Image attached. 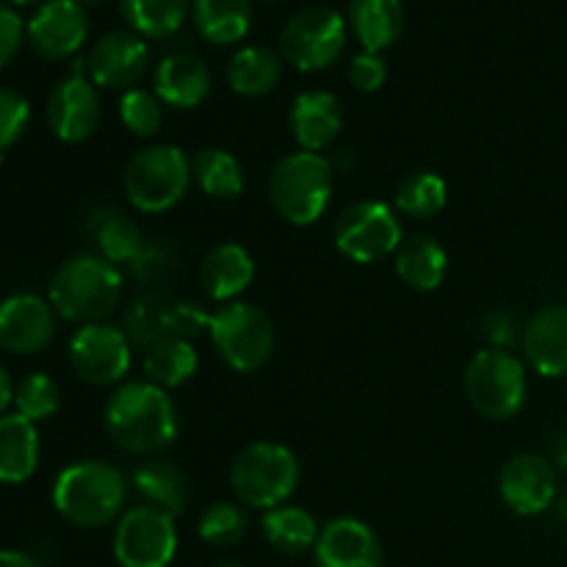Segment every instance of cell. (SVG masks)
<instances>
[{"instance_id": "cell-1", "label": "cell", "mask_w": 567, "mask_h": 567, "mask_svg": "<svg viewBox=\"0 0 567 567\" xmlns=\"http://www.w3.org/2000/svg\"><path fill=\"white\" fill-rule=\"evenodd\" d=\"M103 424L122 452L138 457L166 452L181 435V413L169 391L150 380L122 382L105 402Z\"/></svg>"}, {"instance_id": "cell-2", "label": "cell", "mask_w": 567, "mask_h": 567, "mask_svg": "<svg viewBox=\"0 0 567 567\" xmlns=\"http://www.w3.org/2000/svg\"><path fill=\"white\" fill-rule=\"evenodd\" d=\"M127 476L105 460H78L53 482V507L78 529H100L125 513Z\"/></svg>"}, {"instance_id": "cell-3", "label": "cell", "mask_w": 567, "mask_h": 567, "mask_svg": "<svg viewBox=\"0 0 567 567\" xmlns=\"http://www.w3.org/2000/svg\"><path fill=\"white\" fill-rule=\"evenodd\" d=\"M125 277L120 266L109 264L97 252L66 258L50 280L48 299L55 313L72 324H100L122 302Z\"/></svg>"}, {"instance_id": "cell-4", "label": "cell", "mask_w": 567, "mask_h": 567, "mask_svg": "<svg viewBox=\"0 0 567 567\" xmlns=\"http://www.w3.org/2000/svg\"><path fill=\"white\" fill-rule=\"evenodd\" d=\"M336 166L321 153L297 150L271 166L269 199L280 219L293 227H310L324 216L336 186Z\"/></svg>"}, {"instance_id": "cell-5", "label": "cell", "mask_w": 567, "mask_h": 567, "mask_svg": "<svg viewBox=\"0 0 567 567\" xmlns=\"http://www.w3.org/2000/svg\"><path fill=\"white\" fill-rule=\"evenodd\" d=\"M299 476V457L277 441L249 443L230 465V487L238 504L260 513L288 504L297 493Z\"/></svg>"}, {"instance_id": "cell-6", "label": "cell", "mask_w": 567, "mask_h": 567, "mask_svg": "<svg viewBox=\"0 0 567 567\" xmlns=\"http://www.w3.org/2000/svg\"><path fill=\"white\" fill-rule=\"evenodd\" d=\"M192 158L175 144H150L125 166L122 192L138 214H166L192 188Z\"/></svg>"}, {"instance_id": "cell-7", "label": "cell", "mask_w": 567, "mask_h": 567, "mask_svg": "<svg viewBox=\"0 0 567 567\" xmlns=\"http://www.w3.org/2000/svg\"><path fill=\"white\" fill-rule=\"evenodd\" d=\"M208 338L221 363L236 374L264 369L277 349V330L271 316L252 302H227L210 310Z\"/></svg>"}, {"instance_id": "cell-8", "label": "cell", "mask_w": 567, "mask_h": 567, "mask_svg": "<svg viewBox=\"0 0 567 567\" xmlns=\"http://www.w3.org/2000/svg\"><path fill=\"white\" fill-rule=\"evenodd\" d=\"M471 408L487 421H509L524 410L529 396V371L509 349H482L463 374Z\"/></svg>"}, {"instance_id": "cell-9", "label": "cell", "mask_w": 567, "mask_h": 567, "mask_svg": "<svg viewBox=\"0 0 567 567\" xmlns=\"http://www.w3.org/2000/svg\"><path fill=\"white\" fill-rule=\"evenodd\" d=\"M336 249L352 264H377L402 247L404 230L399 210L382 199H358L347 205L332 227Z\"/></svg>"}, {"instance_id": "cell-10", "label": "cell", "mask_w": 567, "mask_h": 567, "mask_svg": "<svg viewBox=\"0 0 567 567\" xmlns=\"http://www.w3.org/2000/svg\"><path fill=\"white\" fill-rule=\"evenodd\" d=\"M349 42L347 17L330 6L299 9L280 33V55L299 72H321L336 64Z\"/></svg>"}, {"instance_id": "cell-11", "label": "cell", "mask_w": 567, "mask_h": 567, "mask_svg": "<svg viewBox=\"0 0 567 567\" xmlns=\"http://www.w3.org/2000/svg\"><path fill=\"white\" fill-rule=\"evenodd\" d=\"M177 543L175 518L158 507L138 504L120 515L111 548L120 567H169Z\"/></svg>"}, {"instance_id": "cell-12", "label": "cell", "mask_w": 567, "mask_h": 567, "mask_svg": "<svg viewBox=\"0 0 567 567\" xmlns=\"http://www.w3.org/2000/svg\"><path fill=\"white\" fill-rule=\"evenodd\" d=\"M70 365L83 382L94 388L120 385L133 365V341L125 330L100 321L83 324L70 338Z\"/></svg>"}, {"instance_id": "cell-13", "label": "cell", "mask_w": 567, "mask_h": 567, "mask_svg": "<svg viewBox=\"0 0 567 567\" xmlns=\"http://www.w3.org/2000/svg\"><path fill=\"white\" fill-rule=\"evenodd\" d=\"M150 66V48L138 33L109 31L92 44L83 59V72L97 89L127 92L144 78Z\"/></svg>"}, {"instance_id": "cell-14", "label": "cell", "mask_w": 567, "mask_h": 567, "mask_svg": "<svg viewBox=\"0 0 567 567\" xmlns=\"http://www.w3.org/2000/svg\"><path fill=\"white\" fill-rule=\"evenodd\" d=\"M498 496L520 518L543 515L557 502V468L543 454H515L498 471Z\"/></svg>"}, {"instance_id": "cell-15", "label": "cell", "mask_w": 567, "mask_h": 567, "mask_svg": "<svg viewBox=\"0 0 567 567\" xmlns=\"http://www.w3.org/2000/svg\"><path fill=\"white\" fill-rule=\"evenodd\" d=\"M48 127L59 142L81 144L94 136L103 120V100L86 72L75 70L48 97Z\"/></svg>"}, {"instance_id": "cell-16", "label": "cell", "mask_w": 567, "mask_h": 567, "mask_svg": "<svg viewBox=\"0 0 567 567\" xmlns=\"http://www.w3.org/2000/svg\"><path fill=\"white\" fill-rule=\"evenodd\" d=\"M89 14L78 0H48L25 22V39L44 61H64L83 48Z\"/></svg>"}, {"instance_id": "cell-17", "label": "cell", "mask_w": 567, "mask_h": 567, "mask_svg": "<svg viewBox=\"0 0 567 567\" xmlns=\"http://www.w3.org/2000/svg\"><path fill=\"white\" fill-rule=\"evenodd\" d=\"M55 310L37 293H14L0 302V349L11 354H39L55 338Z\"/></svg>"}, {"instance_id": "cell-18", "label": "cell", "mask_w": 567, "mask_h": 567, "mask_svg": "<svg viewBox=\"0 0 567 567\" xmlns=\"http://www.w3.org/2000/svg\"><path fill=\"white\" fill-rule=\"evenodd\" d=\"M313 563L316 567H382V543L365 520L341 515L321 526Z\"/></svg>"}, {"instance_id": "cell-19", "label": "cell", "mask_w": 567, "mask_h": 567, "mask_svg": "<svg viewBox=\"0 0 567 567\" xmlns=\"http://www.w3.org/2000/svg\"><path fill=\"white\" fill-rule=\"evenodd\" d=\"M214 86V75L210 66L205 64L199 55L186 53H169L155 64L153 72V92L158 100L169 109L177 111H192L205 103Z\"/></svg>"}, {"instance_id": "cell-20", "label": "cell", "mask_w": 567, "mask_h": 567, "mask_svg": "<svg viewBox=\"0 0 567 567\" xmlns=\"http://www.w3.org/2000/svg\"><path fill=\"white\" fill-rule=\"evenodd\" d=\"M526 363L540 377H567V305H548L537 310L520 332Z\"/></svg>"}, {"instance_id": "cell-21", "label": "cell", "mask_w": 567, "mask_h": 567, "mask_svg": "<svg viewBox=\"0 0 567 567\" xmlns=\"http://www.w3.org/2000/svg\"><path fill=\"white\" fill-rule=\"evenodd\" d=\"M288 127L299 150L324 153L343 131L341 100L321 89H310L293 97L288 111Z\"/></svg>"}, {"instance_id": "cell-22", "label": "cell", "mask_w": 567, "mask_h": 567, "mask_svg": "<svg viewBox=\"0 0 567 567\" xmlns=\"http://www.w3.org/2000/svg\"><path fill=\"white\" fill-rule=\"evenodd\" d=\"M255 260L249 249L236 241H221L208 249L199 264V286L205 297L216 305H227L241 299V293L252 286Z\"/></svg>"}, {"instance_id": "cell-23", "label": "cell", "mask_w": 567, "mask_h": 567, "mask_svg": "<svg viewBox=\"0 0 567 567\" xmlns=\"http://www.w3.org/2000/svg\"><path fill=\"white\" fill-rule=\"evenodd\" d=\"M131 485L142 496V504L164 509L172 518L186 513L192 498L186 471L166 457H150L138 463L131 474Z\"/></svg>"}, {"instance_id": "cell-24", "label": "cell", "mask_w": 567, "mask_h": 567, "mask_svg": "<svg viewBox=\"0 0 567 567\" xmlns=\"http://www.w3.org/2000/svg\"><path fill=\"white\" fill-rule=\"evenodd\" d=\"M39 454L42 443L37 424L20 413L0 415V485H22L31 480L39 468Z\"/></svg>"}, {"instance_id": "cell-25", "label": "cell", "mask_w": 567, "mask_h": 567, "mask_svg": "<svg viewBox=\"0 0 567 567\" xmlns=\"http://www.w3.org/2000/svg\"><path fill=\"white\" fill-rule=\"evenodd\" d=\"M402 0H349V28L360 48L369 53H382L396 44L404 33Z\"/></svg>"}, {"instance_id": "cell-26", "label": "cell", "mask_w": 567, "mask_h": 567, "mask_svg": "<svg viewBox=\"0 0 567 567\" xmlns=\"http://www.w3.org/2000/svg\"><path fill=\"white\" fill-rule=\"evenodd\" d=\"M393 269H396V277L408 288L419 293L437 291L446 280L449 271V255L441 244L432 236H408L402 241V247L393 255Z\"/></svg>"}, {"instance_id": "cell-27", "label": "cell", "mask_w": 567, "mask_h": 567, "mask_svg": "<svg viewBox=\"0 0 567 567\" xmlns=\"http://www.w3.org/2000/svg\"><path fill=\"white\" fill-rule=\"evenodd\" d=\"M192 20L205 42L227 48L252 28V0H192Z\"/></svg>"}, {"instance_id": "cell-28", "label": "cell", "mask_w": 567, "mask_h": 567, "mask_svg": "<svg viewBox=\"0 0 567 567\" xmlns=\"http://www.w3.org/2000/svg\"><path fill=\"white\" fill-rule=\"evenodd\" d=\"M319 532L321 526L316 524L313 515L297 504H280L260 518L264 540L269 543V548H275L277 554H286V557H302V554L313 551Z\"/></svg>"}, {"instance_id": "cell-29", "label": "cell", "mask_w": 567, "mask_h": 567, "mask_svg": "<svg viewBox=\"0 0 567 567\" xmlns=\"http://www.w3.org/2000/svg\"><path fill=\"white\" fill-rule=\"evenodd\" d=\"M282 55L266 44H249L233 53L227 64V83L241 97H264L277 89L282 78Z\"/></svg>"}, {"instance_id": "cell-30", "label": "cell", "mask_w": 567, "mask_h": 567, "mask_svg": "<svg viewBox=\"0 0 567 567\" xmlns=\"http://www.w3.org/2000/svg\"><path fill=\"white\" fill-rule=\"evenodd\" d=\"M199 354L192 341L177 336H161L158 341L144 349V374L153 385L172 391L181 388L197 374Z\"/></svg>"}, {"instance_id": "cell-31", "label": "cell", "mask_w": 567, "mask_h": 567, "mask_svg": "<svg viewBox=\"0 0 567 567\" xmlns=\"http://www.w3.org/2000/svg\"><path fill=\"white\" fill-rule=\"evenodd\" d=\"M192 175L199 192L210 199H236L241 197L244 186H247V175L244 166L230 150L221 147H205L192 158Z\"/></svg>"}, {"instance_id": "cell-32", "label": "cell", "mask_w": 567, "mask_h": 567, "mask_svg": "<svg viewBox=\"0 0 567 567\" xmlns=\"http://www.w3.org/2000/svg\"><path fill=\"white\" fill-rule=\"evenodd\" d=\"M120 11L142 39H169L192 14V0H120Z\"/></svg>"}, {"instance_id": "cell-33", "label": "cell", "mask_w": 567, "mask_h": 567, "mask_svg": "<svg viewBox=\"0 0 567 567\" xmlns=\"http://www.w3.org/2000/svg\"><path fill=\"white\" fill-rule=\"evenodd\" d=\"M92 233L94 244H97V255L114 266H133V260H136L144 249L142 233H138V227L133 225L122 210H103V214L94 219Z\"/></svg>"}, {"instance_id": "cell-34", "label": "cell", "mask_w": 567, "mask_h": 567, "mask_svg": "<svg viewBox=\"0 0 567 567\" xmlns=\"http://www.w3.org/2000/svg\"><path fill=\"white\" fill-rule=\"evenodd\" d=\"M449 199V186L437 172H413V175L404 177L396 186V197L393 205L402 216L408 219H432V216L441 214L446 208Z\"/></svg>"}, {"instance_id": "cell-35", "label": "cell", "mask_w": 567, "mask_h": 567, "mask_svg": "<svg viewBox=\"0 0 567 567\" xmlns=\"http://www.w3.org/2000/svg\"><path fill=\"white\" fill-rule=\"evenodd\" d=\"M247 509L238 502H214L199 513L197 535L210 548H233L247 535Z\"/></svg>"}, {"instance_id": "cell-36", "label": "cell", "mask_w": 567, "mask_h": 567, "mask_svg": "<svg viewBox=\"0 0 567 567\" xmlns=\"http://www.w3.org/2000/svg\"><path fill=\"white\" fill-rule=\"evenodd\" d=\"M14 408L22 419H28L31 424H39V421L53 419L61 410V391L59 382L53 377L42 374H28L25 380L17 385L14 391Z\"/></svg>"}, {"instance_id": "cell-37", "label": "cell", "mask_w": 567, "mask_h": 567, "mask_svg": "<svg viewBox=\"0 0 567 567\" xmlns=\"http://www.w3.org/2000/svg\"><path fill=\"white\" fill-rule=\"evenodd\" d=\"M120 120L133 136L153 138L164 125V103L153 89H127L120 100Z\"/></svg>"}, {"instance_id": "cell-38", "label": "cell", "mask_w": 567, "mask_h": 567, "mask_svg": "<svg viewBox=\"0 0 567 567\" xmlns=\"http://www.w3.org/2000/svg\"><path fill=\"white\" fill-rule=\"evenodd\" d=\"M31 122V103L14 89H0V153L14 147Z\"/></svg>"}, {"instance_id": "cell-39", "label": "cell", "mask_w": 567, "mask_h": 567, "mask_svg": "<svg viewBox=\"0 0 567 567\" xmlns=\"http://www.w3.org/2000/svg\"><path fill=\"white\" fill-rule=\"evenodd\" d=\"M208 324H210V313H205L203 305L177 302L164 310L166 336H177L192 341V338L199 336V332H208Z\"/></svg>"}, {"instance_id": "cell-40", "label": "cell", "mask_w": 567, "mask_h": 567, "mask_svg": "<svg viewBox=\"0 0 567 567\" xmlns=\"http://www.w3.org/2000/svg\"><path fill=\"white\" fill-rule=\"evenodd\" d=\"M349 81L358 92H380L388 81V61L382 59V53L360 50L352 64H349Z\"/></svg>"}, {"instance_id": "cell-41", "label": "cell", "mask_w": 567, "mask_h": 567, "mask_svg": "<svg viewBox=\"0 0 567 567\" xmlns=\"http://www.w3.org/2000/svg\"><path fill=\"white\" fill-rule=\"evenodd\" d=\"M22 42H25V22H22V17L14 9L0 3V70L9 61H14Z\"/></svg>"}, {"instance_id": "cell-42", "label": "cell", "mask_w": 567, "mask_h": 567, "mask_svg": "<svg viewBox=\"0 0 567 567\" xmlns=\"http://www.w3.org/2000/svg\"><path fill=\"white\" fill-rule=\"evenodd\" d=\"M487 327V338H491L493 349H509L515 341V321L513 316L498 310V313H491L485 319Z\"/></svg>"}, {"instance_id": "cell-43", "label": "cell", "mask_w": 567, "mask_h": 567, "mask_svg": "<svg viewBox=\"0 0 567 567\" xmlns=\"http://www.w3.org/2000/svg\"><path fill=\"white\" fill-rule=\"evenodd\" d=\"M0 567H42L31 554L17 548H0Z\"/></svg>"}, {"instance_id": "cell-44", "label": "cell", "mask_w": 567, "mask_h": 567, "mask_svg": "<svg viewBox=\"0 0 567 567\" xmlns=\"http://www.w3.org/2000/svg\"><path fill=\"white\" fill-rule=\"evenodd\" d=\"M14 382H11L9 371H6V365L0 363V415L6 413V408H9L11 402H14Z\"/></svg>"}, {"instance_id": "cell-45", "label": "cell", "mask_w": 567, "mask_h": 567, "mask_svg": "<svg viewBox=\"0 0 567 567\" xmlns=\"http://www.w3.org/2000/svg\"><path fill=\"white\" fill-rule=\"evenodd\" d=\"M11 3L14 6H42V3H48V0H11Z\"/></svg>"}, {"instance_id": "cell-46", "label": "cell", "mask_w": 567, "mask_h": 567, "mask_svg": "<svg viewBox=\"0 0 567 567\" xmlns=\"http://www.w3.org/2000/svg\"><path fill=\"white\" fill-rule=\"evenodd\" d=\"M557 460H559V465H563V468L567 471V446L559 449V457Z\"/></svg>"}, {"instance_id": "cell-47", "label": "cell", "mask_w": 567, "mask_h": 567, "mask_svg": "<svg viewBox=\"0 0 567 567\" xmlns=\"http://www.w3.org/2000/svg\"><path fill=\"white\" fill-rule=\"evenodd\" d=\"M214 567H241L238 563H219V565H214Z\"/></svg>"}, {"instance_id": "cell-48", "label": "cell", "mask_w": 567, "mask_h": 567, "mask_svg": "<svg viewBox=\"0 0 567 567\" xmlns=\"http://www.w3.org/2000/svg\"><path fill=\"white\" fill-rule=\"evenodd\" d=\"M78 3H83V6H86V3H100V0H78Z\"/></svg>"}, {"instance_id": "cell-49", "label": "cell", "mask_w": 567, "mask_h": 567, "mask_svg": "<svg viewBox=\"0 0 567 567\" xmlns=\"http://www.w3.org/2000/svg\"><path fill=\"white\" fill-rule=\"evenodd\" d=\"M264 3H277V0H264Z\"/></svg>"}]
</instances>
